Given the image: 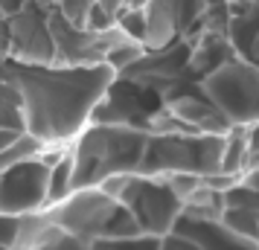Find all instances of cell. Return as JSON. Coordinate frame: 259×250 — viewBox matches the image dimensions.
Segmentation results:
<instances>
[{
  "instance_id": "1",
  "label": "cell",
  "mask_w": 259,
  "mask_h": 250,
  "mask_svg": "<svg viewBox=\"0 0 259 250\" xmlns=\"http://www.w3.org/2000/svg\"><path fill=\"white\" fill-rule=\"evenodd\" d=\"M21 108L24 131L47 145H67L88 128L105 102L117 70L105 61L91 64H3Z\"/></svg>"
},
{
  "instance_id": "3",
  "label": "cell",
  "mask_w": 259,
  "mask_h": 250,
  "mask_svg": "<svg viewBox=\"0 0 259 250\" xmlns=\"http://www.w3.org/2000/svg\"><path fill=\"white\" fill-rule=\"evenodd\" d=\"M212 108L227 125L259 122V67L250 61H224L204 79Z\"/></svg>"
},
{
  "instance_id": "4",
  "label": "cell",
  "mask_w": 259,
  "mask_h": 250,
  "mask_svg": "<svg viewBox=\"0 0 259 250\" xmlns=\"http://www.w3.org/2000/svg\"><path fill=\"white\" fill-rule=\"evenodd\" d=\"M50 163L47 157H29L15 166L0 169V213L29 215L47 207Z\"/></svg>"
},
{
  "instance_id": "2",
  "label": "cell",
  "mask_w": 259,
  "mask_h": 250,
  "mask_svg": "<svg viewBox=\"0 0 259 250\" xmlns=\"http://www.w3.org/2000/svg\"><path fill=\"white\" fill-rule=\"evenodd\" d=\"M219 213L222 195L207 204H184V213L160 238V250H259V241L227 227Z\"/></svg>"
}]
</instances>
